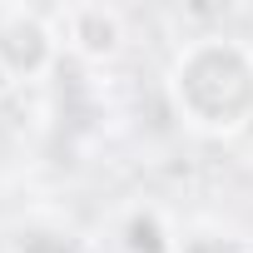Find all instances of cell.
Listing matches in <instances>:
<instances>
[{"mask_svg": "<svg viewBox=\"0 0 253 253\" xmlns=\"http://www.w3.org/2000/svg\"><path fill=\"white\" fill-rule=\"evenodd\" d=\"M169 104L189 129L233 139L253 129V45L233 35H199L169 65Z\"/></svg>", "mask_w": 253, "mask_h": 253, "instance_id": "6da1fadb", "label": "cell"}, {"mask_svg": "<svg viewBox=\"0 0 253 253\" xmlns=\"http://www.w3.org/2000/svg\"><path fill=\"white\" fill-rule=\"evenodd\" d=\"M114 243H119V253H174L179 233L159 204H129L114 218Z\"/></svg>", "mask_w": 253, "mask_h": 253, "instance_id": "277c9868", "label": "cell"}, {"mask_svg": "<svg viewBox=\"0 0 253 253\" xmlns=\"http://www.w3.org/2000/svg\"><path fill=\"white\" fill-rule=\"evenodd\" d=\"M60 25V40L70 55L89 60V65H104L124 50V40H129V30H124V15L114 5H65L55 15Z\"/></svg>", "mask_w": 253, "mask_h": 253, "instance_id": "3957f363", "label": "cell"}, {"mask_svg": "<svg viewBox=\"0 0 253 253\" xmlns=\"http://www.w3.org/2000/svg\"><path fill=\"white\" fill-rule=\"evenodd\" d=\"M174 253H253V243L223 228H194V233H179Z\"/></svg>", "mask_w": 253, "mask_h": 253, "instance_id": "8992f818", "label": "cell"}, {"mask_svg": "<svg viewBox=\"0 0 253 253\" xmlns=\"http://www.w3.org/2000/svg\"><path fill=\"white\" fill-rule=\"evenodd\" d=\"M60 25L45 10H0V84H35L60 65Z\"/></svg>", "mask_w": 253, "mask_h": 253, "instance_id": "7a4b0ae2", "label": "cell"}, {"mask_svg": "<svg viewBox=\"0 0 253 253\" xmlns=\"http://www.w3.org/2000/svg\"><path fill=\"white\" fill-rule=\"evenodd\" d=\"M248 139H253V129H248Z\"/></svg>", "mask_w": 253, "mask_h": 253, "instance_id": "52a82bcc", "label": "cell"}, {"mask_svg": "<svg viewBox=\"0 0 253 253\" xmlns=\"http://www.w3.org/2000/svg\"><path fill=\"white\" fill-rule=\"evenodd\" d=\"M10 253H84V243L65 223H25L10 243Z\"/></svg>", "mask_w": 253, "mask_h": 253, "instance_id": "5b68a950", "label": "cell"}]
</instances>
